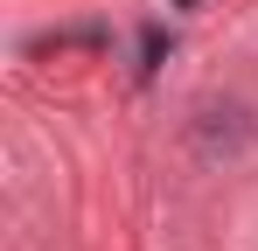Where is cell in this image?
I'll list each match as a JSON object with an SVG mask.
<instances>
[{"mask_svg":"<svg viewBox=\"0 0 258 251\" xmlns=\"http://www.w3.org/2000/svg\"><path fill=\"white\" fill-rule=\"evenodd\" d=\"M174 7H196V0H174Z\"/></svg>","mask_w":258,"mask_h":251,"instance_id":"6da1fadb","label":"cell"}]
</instances>
